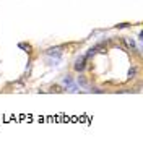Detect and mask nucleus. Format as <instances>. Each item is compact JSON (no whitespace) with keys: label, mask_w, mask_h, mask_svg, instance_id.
Masks as SVG:
<instances>
[{"label":"nucleus","mask_w":143,"mask_h":159,"mask_svg":"<svg viewBox=\"0 0 143 159\" xmlns=\"http://www.w3.org/2000/svg\"><path fill=\"white\" fill-rule=\"evenodd\" d=\"M85 60H86V57H81V59L76 60V63H75V70L76 71H80V70L85 68Z\"/></svg>","instance_id":"obj_1"},{"label":"nucleus","mask_w":143,"mask_h":159,"mask_svg":"<svg viewBox=\"0 0 143 159\" xmlns=\"http://www.w3.org/2000/svg\"><path fill=\"white\" fill-rule=\"evenodd\" d=\"M125 44L130 47V49H133L135 47V42H133V39H130V38H125Z\"/></svg>","instance_id":"obj_2"}]
</instances>
